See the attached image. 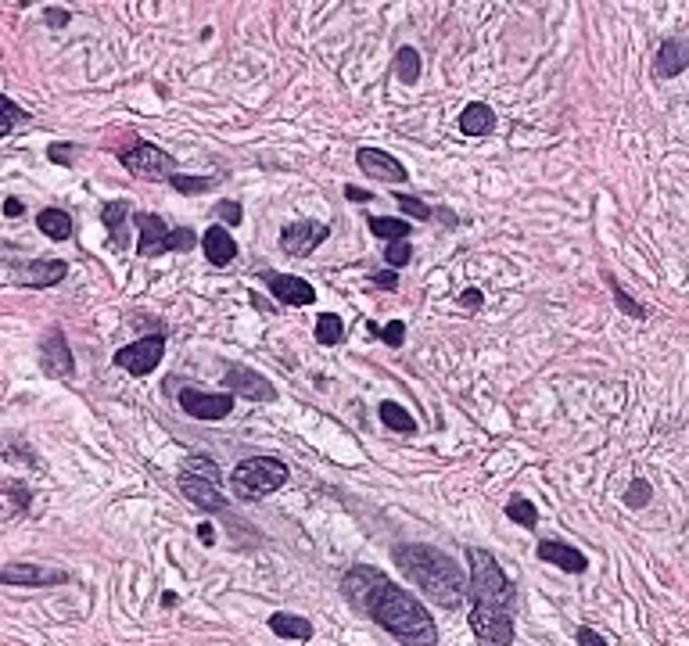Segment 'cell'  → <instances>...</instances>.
<instances>
[{"mask_svg":"<svg viewBox=\"0 0 689 646\" xmlns=\"http://www.w3.org/2000/svg\"><path fill=\"white\" fill-rule=\"evenodd\" d=\"M370 230L381 241H409V223L406 219H388V216H370Z\"/></svg>","mask_w":689,"mask_h":646,"instance_id":"cell-30","label":"cell"},{"mask_svg":"<svg viewBox=\"0 0 689 646\" xmlns=\"http://www.w3.org/2000/svg\"><path fill=\"white\" fill-rule=\"evenodd\" d=\"M162 607H177V593H162Z\"/></svg>","mask_w":689,"mask_h":646,"instance_id":"cell-49","label":"cell"},{"mask_svg":"<svg viewBox=\"0 0 689 646\" xmlns=\"http://www.w3.org/2000/svg\"><path fill=\"white\" fill-rule=\"evenodd\" d=\"M650 499H654V488H650V481H643V477H636V481L628 485V492H625V506H632V510H643Z\"/></svg>","mask_w":689,"mask_h":646,"instance_id":"cell-34","label":"cell"},{"mask_svg":"<svg viewBox=\"0 0 689 646\" xmlns=\"http://www.w3.org/2000/svg\"><path fill=\"white\" fill-rule=\"evenodd\" d=\"M119 162L133 173V177H144V180H169L177 173V159L155 144H144V140H133V148L119 151Z\"/></svg>","mask_w":689,"mask_h":646,"instance_id":"cell-6","label":"cell"},{"mask_svg":"<svg viewBox=\"0 0 689 646\" xmlns=\"http://www.w3.org/2000/svg\"><path fill=\"white\" fill-rule=\"evenodd\" d=\"M215 208H219V216H223L230 227H237V223L244 219V212H241V205H237V201H219Z\"/></svg>","mask_w":689,"mask_h":646,"instance_id":"cell-40","label":"cell"},{"mask_svg":"<svg viewBox=\"0 0 689 646\" xmlns=\"http://www.w3.org/2000/svg\"><path fill=\"white\" fill-rule=\"evenodd\" d=\"M22 212H25V205H22L18 198H7V201H4V216H11V219H18Z\"/></svg>","mask_w":689,"mask_h":646,"instance_id":"cell-46","label":"cell"},{"mask_svg":"<svg viewBox=\"0 0 689 646\" xmlns=\"http://www.w3.org/2000/svg\"><path fill=\"white\" fill-rule=\"evenodd\" d=\"M413 259V252H409V241H388V252H385V263L392 266V270H402L406 263Z\"/></svg>","mask_w":689,"mask_h":646,"instance_id":"cell-35","label":"cell"},{"mask_svg":"<svg viewBox=\"0 0 689 646\" xmlns=\"http://www.w3.org/2000/svg\"><path fill=\"white\" fill-rule=\"evenodd\" d=\"M47 159L58 162V166H72L76 148H72V144H51V148H47Z\"/></svg>","mask_w":689,"mask_h":646,"instance_id":"cell-38","label":"cell"},{"mask_svg":"<svg viewBox=\"0 0 689 646\" xmlns=\"http://www.w3.org/2000/svg\"><path fill=\"white\" fill-rule=\"evenodd\" d=\"M345 198H349V201H356V205H367V201H374V194H370V190H359L356 184L345 187Z\"/></svg>","mask_w":689,"mask_h":646,"instance_id":"cell-45","label":"cell"},{"mask_svg":"<svg viewBox=\"0 0 689 646\" xmlns=\"http://www.w3.org/2000/svg\"><path fill=\"white\" fill-rule=\"evenodd\" d=\"M133 227L140 234L137 241V256L140 259H158V256H169V252H191L197 245V234L187 227H169L162 216L155 212H137L133 216Z\"/></svg>","mask_w":689,"mask_h":646,"instance_id":"cell-4","label":"cell"},{"mask_svg":"<svg viewBox=\"0 0 689 646\" xmlns=\"http://www.w3.org/2000/svg\"><path fill=\"white\" fill-rule=\"evenodd\" d=\"M420 54H416V47H398V54H395V76L406 83V87H413L416 80H420Z\"/></svg>","mask_w":689,"mask_h":646,"instance_id":"cell-27","label":"cell"},{"mask_svg":"<svg viewBox=\"0 0 689 646\" xmlns=\"http://www.w3.org/2000/svg\"><path fill=\"white\" fill-rule=\"evenodd\" d=\"M43 22H47L51 29H65V25L72 22V14L62 11V7H47V11H43Z\"/></svg>","mask_w":689,"mask_h":646,"instance_id":"cell-39","label":"cell"},{"mask_svg":"<svg viewBox=\"0 0 689 646\" xmlns=\"http://www.w3.org/2000/svg\"><path fill=\"white\" fill-rule=\"evenodd\" d=\"M29 506H33V488L29 485H22V481H4L0 485V525L29 514Z\"/></svg>","mask_w":689,"mask_h":646,"instance_id":"cell-21","label":"cell"},{"mask_svg":"<svg viewBox=\"0 0 689 646\" xmlns=\"http://www.w3.org/2000/svg\"><path fill=\"white\" fill-rule=\"evenodd\" d=\"M191 467H197L195 474H205V477H212V481H219V467L208 460V457H195L191 460Z\"/></svg>","mask_w":689,"mask_h":646,"instance_id":"cell-43","label":"cell"},{"mask_svg":"<svg viewBox=\"0 0 689 646\" xmlns=\"http://www.w3.org/2000/svg\"><path fill=\"white\" fill-rule=\"evenodd\" d=\"M356 162H359V169L367 173V177H374V180H385V184H406L409 180V173H406V166L392 159L388 151H381V148H359L356 151Z\"/></svg>","mask_w":689,"mask_h":646,"instance_id":"cell-15","label":"cell"},{"mask_svg":"<svg viewBox=\"0 0 689 646\" xmlns=\"http://www.w3.org/2000/svg\"><path fill=\"white\" fill-rule=\"evenodd\" d=\"M180 492L201 506V510H208V514H215V510H226V496L219 492V481H212V477H205V474H195V470H184L180 474Z\"/></svg>","mask_w":689,"mask_h":646,"instance_id":"cell-16","label":"cell"},{"mask_svg":"<svg viewBox=\"0 0 689 646\" xmlns=\"http://www.w3.org/2000/svg\"><path fill=\"white\" fill-rule=\"evenodd\" d=\"M506 517H510L513 525H521V528H535V525H539V510H535L524 496H513V499L506 503Z\"/></svg>","mask_w":689,"mask_h":646,"instance_id":"cell-31","label":"cell"},{"mask_svg":"<svg viewBox=\"0 0 689 646\" xmlns=\"http://www.w3.org/2000/svg\"><path fill=\"white\" fill-rule=\"evenodd\" d=\"M460 130H464L467 137H485V133H493L495 111L485 101H471V104L464 108V115H460Z\"/></svg>","mask_w":689,"mask_h":646,"instance_id":"cell-23","label":"cell"},{"mask_svg":"<svg viewBox=\"0 0 689 646\" xmlns=\"http://www.w3.org/2000/svg\"><path fill=\"white\" fill-rule=\"evenodd\" d=\"M212 535H215V532H212V525H208V521H205V525H201V528H197V539H201V543H205V546H208V543H212Z\"/></svg>","mask_w":689,"mask_h":646,"instance_id":"cell-48","label":"cell"},{"mask_svg":"<svg viewBox=\"0 0 689 646\" xmlns=\"http://www.w3.org/2000/svg\"><path fill=\"white\" fill-rule=\"evenodd\" d=\"M378 413H381V420H385L388 431H398V435H413V431H416L413 413H409L406 406H398V402H381Z\"/></svg>","mask_w":689,"mask_h":646,"instance_id":"cell-26","label":"cell"},{"mask_svg":"<svg viewBox=\"0 0 689 646\" xmlns=\"http://www.w3.org/2000/svg\"><path fill=\"white\" fill-rule=\"evenodd\" d=\"M169 184H173V190H180V194H205V190L215 187V177H184V173H173Z\"/></svg>","mask_w":689,"mask_h":646,"instance_id":"cell-33","label":"cell"},{"mask_svg":"<svg viewBox=\"0 0 689 646\" xmlns=\"http://www.w3.org/2000/svg\"><path fill=\"white\" fill-rule=\"evenodd\" d=\"M292 477L288 463L273 460V457H252V460L237 463L234 474H230V488L241 496V499H266L270 492L284 488Z\"/></svg>","mask_w":689,"mask_h":646,"instance_id":"cell-5","label":"cell"},{"mask_svg":"<svg viewBox=\"0 0 689 646\" xmlns=\"http://www.w3.org/2000/svg\"><path fill=\"white\" fill-rule=\"evenodd\" d=\"M471 632L482 646H513V614L499 611H471Z\"/></svg>","mask_w":689,"mask_h":646,"instance_id":"cell-11","label":"cell"},{"mask_svg":"<svg viewBox=\"0 0 689 646\" xmlns=\"http://www.w3.org/2000/svg\"><path fill=\"white\" fill-rule=\"evenodd\" d=\"M341 338H345V320L341 316H334V313H323L320 320H316V345H341Z\"/></svg>","mask_w":689,"mask_h":646,"instance_id":"cell-29","label":"cell"},{"mask_svg":"<svg viewBox=\"0 0 689 646\" xmlns=\"http://www.w3.org/2000/svg\"><path fill=\"white\" fill-rule=\"evenodd\" d=\"M162 356H166V338L162 334H148V338L119 349L115 352V367L129 370L133 377H148L151 370L162 363Z\"/></svg>","mask_w":689,"mask_h":646,"instance_id":"cell-9","label":"cell"},{"mask_svg":"<svg viewBox=\"0 0 689 646\" xmlns=\"http://www.w3.org/2000/svg\"><path fill=\"white\" fill-rule=\"evenodd\" d=\"M223 381H226V388L234 395H244V402H273L277 399V388L252 367H237L234 363V367H226Z\"/></svg>","mask_w":689,"mask_h":646,"instance_id":"cell-12","label":"cell"},{"mask_svg":"<svg viewBox=\"0 0 689 646\" xmlns=\"http://www.w3.org/2000/svg\"><path fill=\"white\" fill-rule=\"evenodd\" d=\"M40 367L47 377H72V349L65 345V334H62V327H51L47 331V338L40 342Z\"/></svg>","mask_w":689,"mask_h":646,"instance_id":"cell-13","label":"cell"},{"mask_svg":"<svg viewBox=\"0 0 689 646\" xmlns=\"http://www.w3.org/2000/svg\"><path fill=\"white\" fill-rule=\"evenodd\" d=\"M378 334L385 338V345H388V349H398V345L406 342V323H402V320H392L388 327H378Z\"/></svg>","mask_w":689,"mask_h":646,"instance_id":"cell-37","label":"cell"},{"mask_svg":"<svg viewBox=\"0 0 689 646\" xmlns=\"http://www.w3.org/2000/svg\"><path fill=\"white\" fill-rule=\"evenodd\" d=\"M327 237H330V227H327V223L301 219V223H292V227L281 230V252L301 259V256H312Z\"/></svg>","mask_w":689,"mask_h":646,"instance_id":"cell-10","label":"cell"},{"mask_svg":"<svg viewBox=\"0 0 689 646\" xmlns=\"http://www.w3.org/2000/svg\"><path fill=\"white\" fill-rule=\"evenodd\" d=\"M36 227L51 237V241H69L72 237V216L65 212V208H43L40 216H36Z\"/></svg>","mask_w":689,"mask_h":646,"instance_id":"cell-24","label":"cell"},{"mask_svg":"<svg viewBox=\"0 0 689 646\" xmlns=\"http://www.w3.org/2000/svg\"><path fill=\"white\" fill-rule=\"evenodd\" d=\"M431 216H435V219H442V223H445V227H456V223H460V219H456V212H453V208H438V212H431Z\"/></svg>","mask_w":689,"mask_h":646,"instance_id":"cell-47","label":"cell"},{"mask_svg":"<svg viewBox=\"0 0 689 646\" xmlns=\"http://www.w3.org/2000/svg\"><path fill=\"white\" fill-rule=\"evenodd\" d=\"M100 223L111 230V241H115L119 248L129 245V234H126V230H129V201H119V198H115V201H104V205H100Z\"/></svg>","mask_w":689,"mask_h":646,"instance_id":"cell-22","label":"cell"},{"mask_svg":"<svg viewBox=\"0 0 689 646\" xmlns=\"http://www.w3.org/2000/svg\"><path fill=\"white\" fill-rule=\"evenodd\" d=\"M259 277L273 291V298H281L284 305H312L316 302V287L309 280L292 277V274H277V270H263Z\"/></svg>","mask_w":689,"mask_h":646,"instance_id":"cell-14","label":"cell"},{"mask_svg":"<svg viewBox=\"0 0 689 646\" xmlns=\"http://www.w3.org/2000/svg\"><path fill=\"white\" fill-rule=\"evenodd\" d=\"M234 406H237L234 391H197V388L180 391V410L195 420H223L234 413Z\"/></svg>","mask_w":689,"mask_h":646,"instance_id":"cell-8","label":"cell"},{"mask_svg":"<svg viewBox=\"0 0 689 646\" xmlns=\"http://www.w3.org/2000/svg\"><path fill=\"white\" fill-rule=\"evenodd\" d=\"M22 122H29V111L22 108V104H14L11 97H4L0 93V137H7L14 126H22Z\"/></svg>","mask_w":689,"mask_h":646,"instance_id":"cell-32","label":"cell"},{"mask_svg":"<svg viewBox=\"0 0 689 646\" xmlns=\"http://www.w3.org/2000/svg\"><path fill=\"white\" fill-rule=\"evenodd\" d=\"M201 252H205V259L212 263V266H230L234 259H237V241L230 237V230L226 227H208L205 230V237H201Z\"/></svg>","mask_w":689,"mask_h":646,"instance_id":"cell-20","label":"cell"},{"mask_svg":"<svg viewBox=\"0 0 689 646\" xmlns=\"http://www.w3.org/2000/svg\"><path fill=\"white\" fill-rule=\"evenodd\" d=\"M345 596L363 611L370 614L392 640H398L402 646H435L438 643V629H435V618L427 614L424 603H416L413 593H406L402 585L388 582L378 567H352L341 582Z\"/></svg>","mask_w":689,"mask_h":646,"instance_id":"cell-1","label":"cell"},{"mask_svg":"<svg viewBox=\"0 0 689 646\" xmlns=\"http://www.w3.org/2000/svg\"><path fill=\"white\" fill-rule=\"evenodd\" d=\"M460 305H464V309H482V305H485V294H482L478 287H467V291L460 294Z\"/></svg>","mask_w":689,"mask_h":646,"instance_id":"cell-42","label":"cell"},{"mask_svg":"<svg viewBox=\"0 0 689 646\" xmlns=\"http://www.w3.org/2000/svg\"><path fill=\"white\" fill-rule=\"evenodd\" d=\"M539 560H546V564H553V567H560L568 574H582L589 567V556L582 554V550H575L568 543H557V539H542L539 543Z\"/></svg>","mask_w":689,"mask_h":646,"instance_id":"cell-19","label":"cell"},{"mask_svg":"<svg viewBox=\"0 0 689 646\" xmlns=\"http://www.w3.org/2000/svg\"><path fill=\"white\" fill-rule=\"evenodd\" d=\"M603 277H607V284H610V294H614V302H617V309H621L625 316H632V320H646V316H650V309H646L643 302H636V298L614 280V274H603Z\"/></svg>","mask_w":689,"mask_h":646,"instance_id":"cell-28","label":"cell"},{"mask_svg":"<svg viewBox=\"0 0 689 646\" xmlns=\"http://www.w3.org/2000/svg\"><path fill=\"white\" fill-rule=\"evenodd\" d=\"M370 280H374L378 287H385V291H395V287H398V274H395V270H378V274H370Z\"/></svg>","mask_w":689,"mask_h":646,"instance_id":"cell-44","label":"cell"},{"mask_svg":"<svg viewBox=\"0 0 689 646\" xmlns=\"http://www.w3.org/2000/svg\"><path fill=\"white\" fill-rule=\"evenodd\" d=\"M395 201H398V208H402L406 216H416V219H431V208H427L420 198H413V194H395Z\"/></svg>","mask_w":689,"mask_h":646,"instance_id":"cell-36","label":"cell"},{"mask_svg":"<svg viewBox=\"0 0 689 646\" xmlns=\"http://www.w3.org/2000/svg\"><path fill=\"white\" fill-rule=\"evenodd\" d=\"M575 640H579V646H610L596 629H589V625H582V629L575 632Z\"/></svg>","mask_w":689,"mask_h":646,"instance_id":"cell-41","label":"cell"},{"mask_svg":"<svg viewBox=\"0 0 689 646\" xmlns=\"http://www.w3.org/2000/svg\"><path fill=\"white\" fill-rule=\"evenodd\" d=\"M14 263L7 280L18 284V287H54L69 277V263L65 259H7Z\"/></svg>","mask_w":689,"mask_h":646,"instance_id":"cell-7","label":"cell"},{"mask_svg":"<svg viewBox=\"0 0 689 646\" xmlns=\"http://www.w3.org/2000/svg\"><path fill=\"white\" fill-rule=\"evenodd\" d=\"M270 632H277V636H284V640H309L312 636V625L305 622V618H298V614H273L270 618Z\"/></svg>","mask_w":689,"mask_h":646,"instance_id":"cell-25","label":"cell"},{"mask_svg":"<svg viewBox=\"0 0 689 646\" xmlns=\"http://www.w3.org/2000/svg\"><path fill=\"white\" fill-rule=\"evenodd\" d=\"M69 574L65 571H51V567H36V564H4L0 567V585H65Z\"/></svg>","mask_w":689,"mask_h":646,"instance_id":"cell-17","label":"cell"},{"mask_svg":"<svg viewBox=\"0 0 689 646\" xmlns=\"http://www.w3.org/2000/svg\"><path fill=\"white\" fill-rule=\"evenodd\" d=\"M395 567L416 582L424 596H431L445 611H460L467 600V574L453 556H445L435 546H398L395 550Z\"/></svg>","mask_w":689,"mask_h":646,"instance_id":"cell-2","label":"cell"},{"mask_svg":"<svg viewBox=\"0 0 689 646\" xmlns=\"http://www.w3.org/2000/svg\"><path fill=\"white\" fill-rule=\"evenodd\" d=\"M467 564H471L467 593L474 596V607L499 611V614H517V585L499 567V560L489 550H482V546H471L467 550Z\"/></svg>","mask_w":689,"mask_h":646,"instance_id":"cell-3","label":"cell"},{"mask_svg":"<svg viewBox=\"0 0 689 646\" xmlns=\"http://www.w3.org/2000/svg\"><path fill=\"white\" fill-rule=\"evenodd\" d=\"M689 69V40L686 36H668L661 47H657V58H654V76L657 80H675Z\"/></svg>","mask_w":689,"mask_h":646,"instance_id":"cell-18","label":"cell"}]
</instances>
